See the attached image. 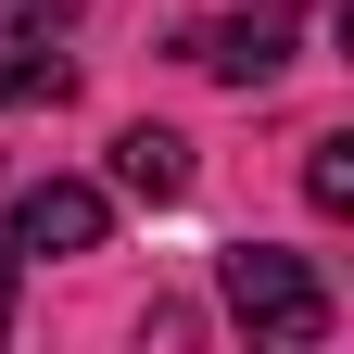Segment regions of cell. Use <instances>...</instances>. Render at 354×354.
Instances as JSON below:
<instances>
[{
    "mask_svg": "<svg viewBox=\"0 0 354 354\" xmlns=\"http://www.w3.org/2000/svg\"><path fill=\"white\" fill-rule=\"evenodd\" d=\"M13 253H102V190H88V177L13 190Z\"/></svg>",
    "mask_w": 354,
    "mask_h": 354,
    "instance_id": "cell-2",
    "label": "cell"
},
{
    "mask_svg": "<svg viewBox=\"0 0 354 354\" xmlns=\"http://www.w3.org/2000/svg\"><path fill=\"white\" fill-rule=\"evenodd\" d=\"M76 13H88V0H0V26H38V38H64Z\"/></svg>",
    "mask_w": 354,
    "mask_h": 354,
    "instance_id": "cell-7",
    "label": "cell"
},
{
    "mask_svg": "<svg viewBox=\"0 0 354 354\" xmlns=\"http://www.w3.org/2000/svg\"><path fill=\"white\" fill-rule=\"evenodd\" d=\"M190 64H203V76H228V88H266V76L291 64V13L266 0V13H228V26H203V38H190Z\"/></svg>",
    "mask_w": 354,
    "mask_h": 354,
    "instance_id": "cell-3",
    "label": "cell"
},
{
    "mask_svg": "<svg viewBox=\"0 0 354 354\" xmlns=\"http://www.w3.org/2000/svg\"><path fill=\"white\" fill-rule=\"evenodd\" d=\"M114 190L177 203V190H190V140H177V127H127V140H114Z\"/></svg>",
    "mask_w": 354,
    "mask_h": 354,
    "instance_id": "cell-4",
    "label": "cell"
},
{
    "mask_svg": "<svg viewBox=\"0 0 354 354\" xmlns=\"http://www.w3.org/2000/svg\"><path fill=\"white\" fill-rule=\"evenodd\" d=\"M13 266H26V253H13V241H0V342H13Z\"/></svg>",
    "mask_w": 354,
    "mask_h": 354,
    "instance_id": "cell-8",
    "label": "cell"
},
{
    "mask_svg": "<svg viewBox=\"0 0 354 354\" xmlns=\"http://www.w3.org/2000/svg\"><path fill=\"white\" fill-rule=\"evenodd\" d=\"M64 88H76V64H64L38 26H13V38H0V114H26V102H64Z\"/></svg>",
    "mask_w": 354,
    "mask_h": 354,
    "instance_id": "cell-5",
    "label": "cell"
},
{
    "mask_svg": "<svg viewBox=\"0 0 354 354\" xmlns=\"http://www.w3.org/2000/svg\"><path fill=\"white\" fill-rule=\"evenodd\" d=\"M215 279H228V317H241L253 342H291V354H304V342H329V291H317V266H304V253L241 241Z\"/></svg>",
    "mask_w": 354,
    "mask_h": 354,
    "instance_id": "cell-1",
    "label": "cell"
},
{
    "mask_svg": "<svg viewBox=\"0 0 354 354\" xmlns=\"http://www.w3.org/2000/svg\"><path fill=\"white\" fill-rule=\"evenodd\" d=\"M304 203H317V215H354V140H317V152H304Z\"/></svg>",
    "mask_w": 354,
    "mask_h": 354,
    "instance_id": "cell-6",
    "label": "cell"
}]
</instances>
